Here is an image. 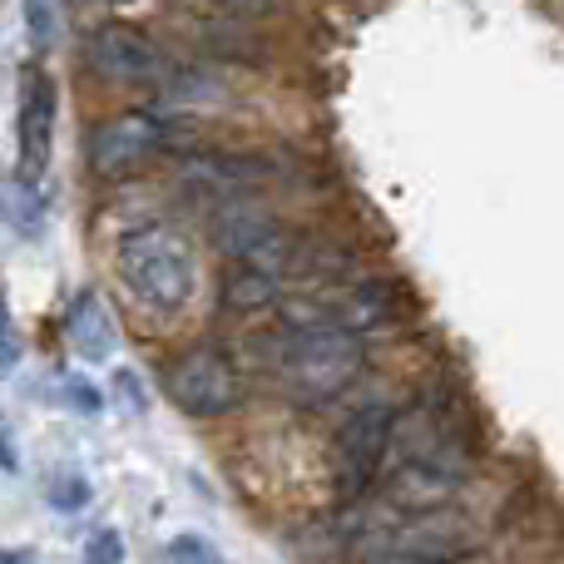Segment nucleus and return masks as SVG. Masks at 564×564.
Returning a JSON list of instances; mask_svg holds the SVG:
<instances>
[{"instance_id": "nucleus-1", "label": "nucleus", "mask_w": 564, "mask_h": 564, "mask_svg": "<svg viewBox=\"0 0 564 564\" xmlns=\"http://www.w3.org/2000/svg\"><path fill=\"white\" fill-rule=\"evenodd\" d=\"M367 367V347L357 332H288L278 347V387L288 401L317 411L347 397Z\"/></svg>"}, {"instance_id": "nucleus-10", "label": "nucleus", "mask_w": 564, "mask_h": 564, "mask_svg": "<svg viewBox=\"0 0 564 564\" xmlns=\"http://www.w3.org/2000/svg\"><path fill=\"white\" fill-rule=\"evenodd\" d=\"M208 234H214V243L224 248L228 258L248 263V258H258L273 238H282V228L258 198L238 194V198H218V208L208 214Z\"/></svg>"}, {"instance_id": "nucleus-23", "label": "nucleus", "mask_w": 564, "mask_h": 564, "mask_svg": "<svg viewBox=\"0 0 564 564\" xmlns=\"http://www.w3.org/2000/svg\"><path fill=\"white\" fill-rule=\"evenodd\" d=\"M109 6H134V0H109Z\"/></svg>"}, {"instance_id": "nucleus-7", "label": "nucleus", "mask_w": 564, "mask_h": 564, "mask_svg": "<svg viewBox=\"0 0 564 564\" xmlns=\"http://www.w3.org/2000/svg\"><path fill=\"white\" fill-rule=\"evenodd\" d=\"M169 119L159 109H124V115L105 119V124L89 134V169L99 178H119V174H134L139 164L159 154L169 144Z\"/></svg>"}, {"instance_id": "nucleus-12", "label": "nucleus", "mask_w": 564, "mask_h": 564, "mask_svg": "<svg viewBox=\"0 0 564 564\" xmlns=\"http://www.w3.org/2000/svg\"><path fill=\"white\" fill-rule=\"evenodd\" d=\"M65 337L85 361H109V347H115V322H109V307L99 302V292H75V297H69Z\"/></svg>"}, {"instance_id": "nucleus-5", "label": "nucleus", "mask_w": 564, "mask_h": 564, "mask_svg": "<svg viewBox=\"0 0 564 564\" xmlns=\"http://www.w3.org/2000/svg\"><path fill=\"white\" fill-rule=\"evenodd\" d=\"M397 312V292L381 278H361L347 282V288H327L312 292V297H297L282 307V327L288 332H371Z\"/></svg>"}, {"instance_id": "nucleus-18", "label": "nucleus", "mask_w": 564, "mask_h": 564, "mask_svg": "<svg viewBox=\"0 0 564 564\" xmlns=\"http://www.w3.org/2000/svg\"><path fill=\"white\" fill-rule=\"evenodd\" d=\"M85 564H124V540H119V530H99L85 550Z\"/></svg>"}, {"instance_id": "nucleus-8", "label": "nucleus", "mask_w": 564, "mask_h": 564, "mask_svg": "<svg viewBox=\"0 0 564 564\" xmlns=\"http://www.w3.org/2000/svg\"><path fill=\"white\" fill-rule=\"evenodd\" d=\"M466 476H470V460H466V451H460V441H451V446H436V451H426V456H411V460H401V466H391L387 496H391V506L406 510V516H431V510H441L466 486Z\"/></svg>"}, {"instance_id": "nucleus-4", "label": "nucleus", "mask_w": 564, "mask_h": 564, "mask_svg": "<svg viewBox=\"0 0 564 564\" xmlns=\"http://www.w3.org/2000/svg\"><path fill=\"white\" fill-rule=\"evenodd\" d=\"M164 397L174 401L184 416L218 421L243 406V371L218 347H188L164 367Z\"/></svg>"}, {"instance_id": "nucleus-20", "label": "nucleus", "mask_w": 564, "mask_h": 564, "mask_svg": "<svg viewBox=\"0 0 564 564\" xmlns=\"http://www.w3.org/2000/svg\"><path fill=\"white\" fill-rule=\"evenodd\" d=\"M15 357H20V347H15V327L6 322V367H15Z\"/></svg>"}, {"instance_id": "nucleus-9", "label": "nucleus", "mask_w": 564, "mask_h": 564, "mask_svg": "<svg viewBox=\"0 0 564 564\" xmlns=\"http://www.w3.org/2000/svg\"><path fill=\"white\" fill-rule=\"evenodd\" d=\"M50 144H55V79L45 69H30L20 85V188L45 174Z\"/></svg>"}, {"instance_id": "nucleus-19", "label": "nucleus", "mask_w": 564, "mask_h": 564, "mask_svg": "<svg viewBox=\"0 0 564 564\" xmlns=\"http://www.w3.org/2000/svg\"><path fill=\"white\" fill-rule=\"evenodd\" d=\"M115 397L124 401V406L134 411V416H144V411H149V391H144V381H139L129 367H124V371H115Z\"/></svg>"}, {"instance_id": "nucleus-21", "label": "nucleus", "mask_w": 564, "mask_h": 564, "mask_svg": "<svg viewBox=\"0 0 564 564\" xmlns=\"http://www.w3.org/2000/svg\"><path fill=\"white\" fill-rule=\"evenodd\" d=\"M218 6H228V10H243V15H248V10H263L268 0H218Z\"/></svg>"}, {"instance_id": "nucleus-13", "label": "nucleus", "mask_w": 564, "mask_h": 564, "mask_svg": "<svg viewBox=\"0 0 564 564\" xmlns=\"http://www.w3.org/2000/svg\"><path fill=\"white\" fill-rule=\"evenodd\" d=\"M278 297H282V282L273 273H263V268L238 263L234 273H228V282H224V307H234V312L278 307Z\"/></svg>"}, {"instance_id": "nucleus-14", "label": "nucleus", "mask_w": 564, "mask_h": 564, "mask_svg": "<svg viewBox=\"0 0 564 564\" xmlns=\"http://www.w3.org/2000/svg\"><path fill=\"white\" fill-rule=\"evenodd\" d=\"M50 506L65 510V516H75V510L89 506V480L75 476V470H65V476L50 480Z\"/></svg>"}, {"instance_id": "nucleus-15", "label": "nucleus", "mask_w": 564, "mask_h": 564, "mask_svg": "<svg viewBox=\"0 0 564 564\" xmlns=\"http://www.w3.org/2000/svg\"><path fill=\"white\" fill-rule=\"evenodd\" d=\"M169 564H228V560L204 535H174L169 540Z\"/></svg>"}, {"instance_id": "nucleus-16", "label": "nucleus", "mask_w": 564, "mask_h": 564, "mask_svg": "<svg viewBox=\"0 0 564 564\" xmlns=\"http://www.w3.org/2000/svg\"><path fill=\"white\" fill-rule=\"evenodd\" d=\"M25 25H30V40L45 50L50 35H55V0H25Z\"/></svg>"}, {"instance_id": "nucleus-2", "label": "nucleus", "mask_w": 564, "mask_h": 564, "mask_svg": "<svg viewBox=\"0 0 564 564\" xmlns=\"http://www.w3.org/2000/svg\"><path fill=\"white\" fill-rule=\"evenodd\" d=\"M115 273L134 292L144 307L154 312H178L198 288V268L188 243L174 234V228H129L124 238L115 243Z\"/></svg>"}, {"instance_id": "nucleus-6", "label": "nucleus", "mask_w": 564, "mask_h": 564, "mask_svg": "<svg viewBox=\"0 0 564 564\" xmlns=\"http://www.w3.org/2000/svg\"><path fill=\"white\" fill-rule=\"evenodd\" d=\"M79 59L105 85H159L169 75L164 50L149 35H139L134 25H119V20L89 30L85 45H79Z\"/></svg>"}, {"instance_id": "nucleus-3", "label": "nucleus", "mask_w": 564, "mask_h": 564, "mask_svg": "<svg viewBox=\"0 0 564 564\" xmlns=\"http://www.w3.org/2000/svg\"><path fill=\"white\" fill-rule=\"evenodd\" d=\"M397 421L401 416L387 401H371V406L351 411V421L337 431V441H332V490H337L341 506H357L377 486L387 451L397 441Z\"/></svg>"}, {"instance_id": "nucleus-11", "label": "nucleus", "mask_w": 564, "mask_h": 564, "mask_svg": "<svg viewBox=\"0 0 564 564\" xmlns=\"http://www.w3.org/2000/svg\"><path fill=\"white\" fill-rule=\"evenodd\" d=\"M460 540L446 525H406L397 535L377 540L361 564H456Z\"/></svg>"}, {"instance_id": "nucleus-17", "label": "nucleus", "mask_w": 564, "mask_h": 564, "mask_svg": "<svg viewBox=\"0 0 564 564\" xmlns=\"http://www.w3.org/2000/svg\"><path fill=\"white\" fill-rule=\"evenodd\" d=\"M59 387H65V391H59V397H65L75 411H85V416H95V411L105 406V397H99V391L89 387L85 377H59Z\"/></svg>"}, {"instance_id": "nucleus-22", "label": "nucleus", "mask_w": 564, "mask_h": 564, "mask_svg": "<svg viewBox=\"0 0 564 564\" xmlns=\"http://www.w3.org/2000/svg\"><path fill=\"white\" fill-rule=\"evenodd\" d=\"M6 564H35V555L30 550H6Z\"/></svg>"}]
</instances>
